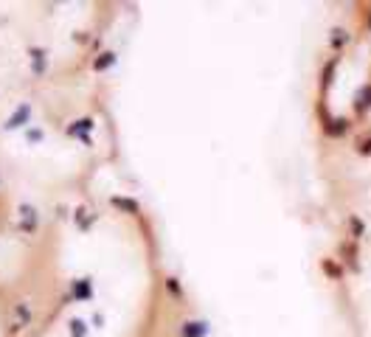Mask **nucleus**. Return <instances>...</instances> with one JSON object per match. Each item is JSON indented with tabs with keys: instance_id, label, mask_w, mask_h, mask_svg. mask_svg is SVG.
<instances>
[{
	"instance_id": "nucleus-1",
	"label": "nucleus",
	"mask_w": 371,
	"mask_h": 337,
	"mask_svg": "<svg viewBox=\"0 0 371 337\" xmlns=\"http://www.w3.org/2000/svg\"><path fill=\"white\" fill-rule=\"evenodd\" d=\"M71 298H76V301H90V298H93V281H90V278H79V281H73Z\"/></svg>"
},
{
	"instance_id": "nucleus-2",
	"label": "nucleus",
	"mask_w": 371,
	"mask_h": 337,
	"mask_svg": "<svg viewBox=\"0 0 371 337\" xmlns=\"http://www.w3.org/2000/svg\"><path fill=\"white\" fill-rule=\"evenodd\" d=\"M28 115H31V104L25 102V104H20L17 110L12 113V118H9V124H6V129H20V126L28 121Z\"/></svg>"
},
{
	"instance_id": "nucleus-3",
	"label": "nucleus",
	"mask_w": 371,
	"mask_h": 337,
	"mask_svg": "<svg viewBox=\"0 0 371 337\" xmlns=\"http://www.w3.org/2000/svg\"><path fill=\"white\" fill-rule=\"evenodd\" d=\"M20 222H23V228L28 230V233L37 228V211L31 208V205H20Z\"/></svg>"
},
{
	"instance_id": "nucleus-4",
	"label": "nucleus",
	"mask_w": 371,
	"mask_h": 337,
	"mask_svg": "<svg viewBox=\"0 0 371 337\" xmlns=\"http://www.w3.org/2000/svg\"><path fill=\"white\" fill-rule=\"evenodd\" d=\"M87 129H93V118H82L76 121L73 126H68V135H79V138H87Z\"/></svg>"
},
{
	"instance_id": "nucleus-5",
	"label": "nucleus",
	"mask_w": 371,
	"mask_h": 337,
	"mask_svg": "<svg viewBox=\"0 0 371 337\" xmlns=\"http://www.w3.org/2000/svg\"><path fill=\"white\" fill-rule=\"evenodd\" d=\"M110 203L116 205V208L127 211V214H138V203H135V199H127V197H113Z\"/></svg>"
},
{
	"instance_id": "nucleus-6",
	"label": "nucleus",
	"mask_w": 371,
	"mask_h": 337,
	"mask_svg": "<svg viewBox=\"0 0 371 337\" xmlns=\"http://www.w3.org/2000/svg\"><path fill=\"white\" fill-rule=\"evenodd\" d=\"M14 315H17V323H14V329H23V326L31 320V312H28V307H25V304H17Z\"/></svg>"
},
{
	"instance_id": "nucleus-7",
	"label": "nucleus",
	"mask_w": 371,
	"mask_h": 337,
	"mask_svg": "<svg viewBox=\"0 0 371 337\" xmlns=\"http://www.w3.org/2000/svg\"><path fill=\"white\" fill-rule=\"evenodd\" d=\"M113 62H116V54H113V51H104V54L98 56L96 62H93V68H96V71H107Z\"/></svg>"
},
{
	"instance_id": "nucleus-8",
	"label": "nucleus",
	"mask_w": 371,
	"mask_h": 337,
	"mask_svg": "<svg viewBox=\"0 0 371 337\" xmlns=\"http://www.w3.org/2000/svg\"><path fill=\"white\" fill-rule=\"evenodd\" d=\"M206 334V323H186L183 326V337H203Z\"/></svg>"
},
{
	"instance_id": "nucleus-9",
	"label": "nucleus",
	"mask_w": 371,
	"mask_h": 337,
	"mask_svg": "<svg viewBox=\"0 0 371 337\" xmlns=\"http://www.w3.org/2000/svg\"><path fill=\"white\" fill-rule=\"evenodd\" d=\"M31 56H34V73L45 71V51L43 48H31Z\"/></svg>"
},
{
	"instance_id": "nucleus-10",
	"label": "nucleus",
	"mask_w": 371,
	"mask_h": 337,
	"mask_svg": "<svg viewBox=\"0 0 371 337\" xmlns=\"http://www.w3.org/2000/svg\"><path fill=\"white\" fill-rule=\"evenodd\" d=\"M85 334H87V326H85V320L73 318V320H71V337H85Z\"/></svg>"
},
{
	"instance_id": "nucleus-11",
	"label": "nucleus",
	"mask_w": 371,
	"mask_h": 337,
	"mask_svg": "<svg viewBox=\"0 0 371 337\" xmlns=\"http://www.w3.org/2000/svg\"><path fill=\"white\" fill-rule=\"evenodd\" d=\"M40 138H43V132H40V129H28V141H34V144H37Z\"/></svg>"
}]
</instances>
